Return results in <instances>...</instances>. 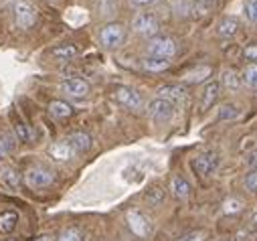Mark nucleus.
<instances>
[{
  "label": "nucleus",
  "instance_id": "30",
  "mask_svg": "<svg viewBox=\"0 0 257 241\" xmlns=\"http://www.w3.org/2000/svg\"><path fill=\"white\" fill-rule=\"evenodd\" d=\"M57 241H81V233L77 229H67V231H63L59 235Z\"/></svg>",
  "mask_w": 257,
  "mask_h": 241
},
{
  "label": "nucleus",
  "instance_id": "23",
  "mask_svg": "<svg viewBox=\"0 0 257 241\" xmlns=\"http://www.w3.org/2000/svg\"><path fill=\"white\" fill-rule=\"evenodd\" d=\"M243 81H245L247 87H257V65H255V63H251V65L245 67V71H243Z\"/></svg>",
  "mask_w": 257,
  "mask_h": 241
},
{
  "label": "nucleus",
  "instance_id": "24",
  "mask_svg": "<svg viewBox=\"0 0 257 241\" xmlns=\"http://www.w3.org/2000/svg\"><path fill=\"white\" fill-rule=\"evenodd\" d=\"M243 185L249 193L257 195V168H251L247 174H245V180H243Z\"/></svg>",
  "mask_w": 257,
  "mask_h": 241
},
{
  "label": "nucleus",
  "instance_id": "7",
  "mask_svg": "<svg viewBox=\"0 0 257 241\" xmlns=\"http://www.w3.org/2000/svg\"><path fill=\"white\" fill-rule=\"evenodd\" d=\"M115 99L127 107V109H132V111H140L142 109V95L134 89V87H117L115 89Z\"/></svg>",
  "mask_w": 257,
  "mask_h": 241
},
{
  "label": "nucleus",
  "instance_id": "17",
  "mask_svg": "<svg viewBox=\"0 0 257 241\" xmlns=\"http://www.w3.org/2000/svg\"><path fill=\"white\" fill-rule=\"evenodd\" d=\"M51 55L55 59H59V61H71L73 57H77V47H73V45H61V47H55L51 51Z\"/></svg>",
  "mask_w": 257,
  "mask_h": 241
},
{
  "label": "nucleus",
  "instance_id": "19",
  "mask_svg": "<svg viewBox=\"0 0 257 241\" xmlns=\"http://www.w3.org/2000/svg\"><path fill=\"white\" fill-rule=\"evenodd\" d=\"M49 111H51V115H55V117H69V115L73 113V109H71L69 103L59 101V99H57V101H51Z\"/></svg>",
  "mask_w": 257,
  "mask_h": 241
},
{
  "label": "nucleus",
  "instance_id": "37",
  "mask_svg": "<svg viewBox=\"0 0 257 241\" xmlns=\"http://www.w3.org/2000/svg\"><path fill=\"white\" fill-rule=\"evenodd\" d=\"M136 5H148V3H152V0H134Z\"/></svg>",
  "mask_w": 257,
  "mask_h": 241
},
{
  "label": "nucleus",
  "instance_id": "10",
  "mask_svg": "<svg viewBox=\"0 0 257 241\" xmlns=\"http://www.w3.org/2000/svg\"><path fill=\"white\" fill-rule=\"evenodd\" d=\"M61 91L69 97H85L89 93V83L79 77H71V79L61 81Z\"/></svg>",
  "mask_w": 257,
  "mask_h": 241
},
{
  "label": "nucleus",
  "instance_id": "26",
  "mask_svg": "<svg viewBox=\"0 0 257 241\" xmlns=\"http://www.w3.org/2000/svg\"><path fill=\"white\" fill-rule=\"evenodd\" d=\"M223 83L229 87V89H239V85H241V79H239V75H237V71H225V77H223Z\"/></svg>",
  "mask_w": 257,
  "mask_h": 241
},
{
  "label": "nucleus",
  "instance_id": "1",
  "mask_svg": "<svg viewBox=\"0 0 257 241\" xmlns=\"http://www.w3.org/2000/svg\"><path fill=\"white\" fill-rule=\"evenodd\" d=\"M132 29L142 37H156L160 31V21L152 13H140L132 21Z\"/></svg>",
  "mask_w": 257,
  "mask_h": 241
},
{
  "label": "nucleus",
  "instance_id": "12",
  "mask_svg": "<svg viewBox=\"0 0 257 241\" xmlns=\"http://www.w3.org/2000/svg\"><path fill=\"white\" fill-rule=\"evenodd\" d=\"M211 73H213V67H211V65H199V67L188 69V71L182 75V81H184V83H190V85H195V83H201V81L209 79Z\"/></svg>",
  "mask_w": 257,
  "mask_h": 241
},
{
  "label": "nucleus",
  "instance_id": "33",
  "mask_svg": "<svg viewBox=\"0 0 257 241\" xmlns=\"http://www.w3.org/2000/svg\"><path fill=\"white\" fill-rule=\"evenodd\" d=\"M245 57L249 59V61H257V45H249L245 49Z\"/></svg>",
  "mask_w": 257,
  "mask_h": 241
},
{
  "label": "nucleus",
  "instance_id": "38",
  "mask_svg": "<svg viewBox=\"0 0 257 241\" xmlns=\"http://www.w3.org/2000/svg\"><path fill=\"white\" fill-rule=\"evenodd\" d=\"M47 3H59V0H47Z\"/></svg>",
  "mask_w": 257,
  "mask_h": 241
},
{
  "label": "nucleus",
  "instance_id": "18",
  "mask_svg": "<svg viewBox=\"0 0 257 241\" xmlns=\"http://www.w3.org/2000/svg\"><path fill=\"white\" fill-rule=\"evenodd\" d=\"M71 154H73V150H71V146L67 142H57V144L51 146V156L55 160H61V162L63 160H69Z\"/></svg>",
  "mask_w": 257,
  "mask_h": 241
},
{
  "label": "nucleus",
  "instance_id": "32",
  "mask_svg": "<svg viewBox=\"0 0 257 241\" xmlns=\"http://www.w3.org/2000/svg\"><path fill=\"white\" fill-rule=\"evenodd\" d=\"M205 239V231H192L188 235H184L180 241H203Z\"/></svg>",
  "mask_w": 257,
  "mask_h": 241
},
{
  "label": "nucleus",
  "instance_id": "39",
  "mask_svg": "<svg viewBox=\"0 0 257 241\" xmlns=\"http://www.w3.org/2000/svg\"><path fill=\"white\" fill-rule=\"evenodd\" d=\"M253 223H257V215H255V217H253Z\"/></svg>",
  "mask_w": 257,
  "mask_h": 241
},
{
  "label": "nucleus",
  "instance_id": "34",
  "mask_svg": "<svg viewBox=\"0 0 257 241\" xmlns=\"http://www.w3.org/2000/svg\"><path fill=\"white\" fill-rule=\"evenodd\" d=\"M247 162H249V166H251V168H257V150H253V152L249 154Z\"/></svg>",
  "mask_w": 257,
  "mask_h": 241
},
{
  "label": "nucleus",
  "instance_id": "9",
  "mask_svg": "<svg viewBox=\"0 0 257 241\" xmlns=\"http://www.w3.org/2000/svg\"><path fill=\"white\" fill-rule=\"evenodd\" d=\"M148 113H150L152 119H158V122L160 119H170L174 115V105L170 101H166V99L156 97V99H152L148 103Z\"/></svg>",
  "mask_w": 257,
  "mask_h": 241
},
{
  "label": "nucleus",
  "instance_id": "29",
  "mask_svg": "<svg viewBox=\"0 0 257 241\" xmlns=\"http://www.w3.org/2000/svg\"><path fill=\"white\" fill-rule=\"evenodd\" d=\"M146 199H148V203L156 205V203H162V199H164V193H162V189H160V187H152V189L148 191Z\"/></svg>",
  "mask_w": 257,
  "mask_h": 241
},
{
  "label": "nucleus",
  "instance_id": "25",
  "mask_svg": "<svg viewBox=\"0 0 257 241\" xmlns=\"http://www.w3.org/2000/svg\"><path fill=\"white\" fill-rule=\"evenodd\" d=\"M237 115H239V107L233 105V103H225V105H221V109H219V117H221V119H233V117H237Z\"/></svg>",
  "mask_w": 257,
  "mask_h": 241
},
{
  "label": "nucleus",
  "instance_id": "4",
  "mask_svg": "<svg viewBox=\"0 0 257 241\" xmlns=\"http://www.w3.org/2000/svg\"><path fill=\"white\" fill-rule=\"evenodd\" d=\"M99 41H101V45L105 49H117L125 41V29H123V25H117V23L105 25L101 29V33H99Z\"/></svg>",
  "mask_w": 257,
  "mask_h": 241
},
{
  "label": "nucleus",
  "instance_id": "20",
  "mask_svg": "<svg viewBox=\"0 0 257 241\" xmlns=\"http://www.w3.org/2000/svg\"><path fill=\"white\" fill-rule=\"evenodd\" d=\"M144 67L148 69V71H166L168 67H170V61L168 59H158V57H148L146 61H144Z\"/></svg>",
  "mask_w": 257,
  "mask_h": 241
},
{
  "label": "nucleus",
  "instance_id": "3",
  "mask_svg": "<svg viewBox=\"0 0 257 241\" xmlns=\"http://www.w3.org/2000/svg\"><path fill=\"white\" fill-rule=\"evenodd\" d=\"M219 162H221L219 152L207 150V152L199 154L195 160H192V168H195V172H197L199 176H209V174H213V172L219 168Z\"/></svg>",
  "mask_w": 257,
  "mask_h": 241
},
{
  "label": "nucleus",
  "instance_id": "15",
  "mask_svg": "<svg viewBox=\"0 0 257 241\" xmlns=\"http://www.w3.org/2000/svg\"><path fill=\"white\" fill-rule=\"evenodd\" d=\"M170 187H172V193H174L178 199H186V197H190V185H188V180H186L184 176L174 174Z\"/></svg>",
  "mask_w": 257,
  "mask_h": 241
},
{
  "label": "nucleus",
  "instance_id": "16",
  "mask_svg": "<svg viewBox=\"0 0 257 241\" xmlns=\"http://www.w3.org/2000/svg\"><path fill=\"white\" fill-rule=\"evenodd\" d=\"M219 35L221 37H235L239 33V21L233 17H225L219 21Z\"/></svg>",
  "mask_w": 257,
  "mask_h": 241
},
{
  "label": "nucleus",
  "instance_id": "21",
  "mask_svg": "<svg viewBox=\"0 0 257 241\" xmlns=\"http://www.w3.org/2000/svg\"><path fill=\"white\" fill-rule=\"evenodd\" d=\"M3 183H5L11 191H17V189L21 187V176H19V172H17L15 168H7V170L3 172Z\"/></svg>",
  "mask_w": 257,
  "mask_h": 241
},
{
  "label": "nucleus",
  "instance_id": "5",
  "mask_svg": "<svg viewBox=\"0 0 257 241\" xmlns=\"http://www.w3.org/2000/svg\"><path fill=\"white\" fill-rule=\"evenodd\" d=\"M148 55L158 59H170L176 55V41L170 37H154L148 45Z\"/></svg>",
  "mask_w": 257,
  "mask_h": 241
},
{
  "label": "nucleus",
  "instance_id": "6",
  "mask_svg": "<svg viewBox=\"0 0 257 241\" xmlns=\"http://www.w3.org/2000/svg\"><path fill=\"white\" fill-rule=\"evenodd\" d=\"M15 21L19 25V29H31L35 23H37V11L31 3H27V0H19V3L15 5Z\"/></svg>",
  "mask_w": 257,
  "mask_h": 241
},
{
  "label": "nucleus",
  "instance_id": "11",
  "mask_svg": "<svg viewBox=\"0 0 257 241\" xmlns=\"http://www.w3.org/2000/svg\"><path fill=\"white\" fill-rule=\"evenodd\" d=\"M158 97L160 99H166V101H170L172 105L176 103V101H182L184 97H186V87L184 85H178V83H168V85H162V87H158Z\"/></svg>",
  "mask_w": 257,
  "mask_h": 241
},
{
  "label": "nucleus",
  "instance_id": "2",
  "mask_svg": "<svg viewBox=\"0 0 257 241\" xmlns=\"http://www.w3.org/2000/svg\"><path fill=\"white\" fill-rule=\"evenodd\" d=\"M53 172L43 166H33L25 172V183L29 189H47L49 185H53Z\"/></svg>",
  "mask_w": 257,
  "mask_h": 241
},
{
  "label": "nucleus",
  "instance_id": "35",
  "mask_svg": "<svg viewBox=\"0 0 257 241\" xmlns=\"http://www.w3.org/2000/svg\"><path fill=\"white\" fill-rule=\"evenodd\" d=\"M9 152H7V148L3 146V144H0V160H5V156H7Z\"/></svg>",
  "mask_w": 257,
  "mask_h": 241
},
{
  "label": "nucleus",
  "instance_id": "36",
  "mask_svg": "<svg viewBox=\"0 0 257 241\" xmlns=\"http://www.w3.org/2000/svg\"><path fill=\"white\" fill-rule=\"evenodd\" d=\"M199 3H203V5H207V7H213L217 0H199Z\"/></svg>",
  "mask_w": 257,
  "mask_h": 241
},
{
  "label": "nucleus",
  "instance_id": "28",
  "mask_svg": "<svg viewBox=\"0 0 257 241\" xmlns=\"http://www.w3.org/2000/svg\"><path fill=\"white\" fill-rule=\"evenodd\" d=\"M15 132H17V136L23 140V142H29V140H33V132L29 130V126H25L23 122H17V126H15Z\"/></svg>",
  "mask_w": 257,
  "mask_h": 241
},
{
  "label": "nucleus",
  "instance_id": "22",
  "mask_svg": "<svg viewBox=\"0 0 257 241\" xmlns=\"http://www.w3.org/2000/svg\"><path fill=\"white\" fill-rule=\"evenodd\" d=\"M17 221H19V217H17V213H5V215H0V231L3 233H11L15 227H17Z\"/></svg>",
  "mask_w": 257,
  "mask_h": 241
},
{
  "label": "nucleus",
  "instance_id": "13",
  "mask_svg": "<svg viewBox=\"0 0 257 241\" xmlns=\"http://www.w3.org/2000/svg\"><path fill=\"white\" fill-rule=\"evenodd\" d=\"M67 144L71 146L73 152H87L91 148V138L87 134H83V132H75V134L69 136Z\"/></svg>",
  "mask_w": 257,
  "mask_h": 241
},
{
  "label": "nucleus",
  "instance_id": "27",
  "mask_svg": "<svg viewBox=\"0 0 257 241\" xmlns=\"http://www.w3.org/2000/svg\"><path fill=\"white\" fill-rule=\"evenodd\" d=\"M239 211H243V201H239V199H229V201H225L223 213L231 215V213H239Z\"/></svg>",
  "mask_w": 257,
  "mask_h": 241
},
{
  "label": "nucleus",
  "instance_id": "8",
  "mask_svg": "<svg viewBox=\"0 0 257 241\" xmlns=\"http://www.w3.org/2000/svg\"><path fill=\"white\" fill-rule=\"evenodd\" d=\"M125 219H127V225H130V229H132L134 235H138V237H148V233H150V223H148V219H146L140 211H136V209L127 211V213H125Z\"/></svg>",
  "mask_w": 257,
  "mask_h": 241
},
{
  "label": "nucleus",
  "instance_id": "31",
  "mask_svg": "<svg viewBox=\"0 0 257 241\" xmlns=\"http://www.w3.org/2000/svg\"><path fill=\"white\" fill-rule=\"evenodd\" d=\"M247 17L257 25V0H249L247 3Z\"/></svg>",
  "mask_w": 257,
  "mask_h": 241
},
{
  "label": "nucleus",
  "instance_id": "14",
  "mask_svg": "<svg viewBox=\"0 0 257 241\" xmlns=\"http://www.w3.org/2000/svg\"><path fill=\"white\" fill-rule=\"evenodd\" d=\"M219 91H221V85H219L217 81H211V83L205 87V91H203V97H201V109H209V107L217 101Z\"/></svg>",
  "mask_w": 257,
  "mask_h": 241
}]
</instances>
